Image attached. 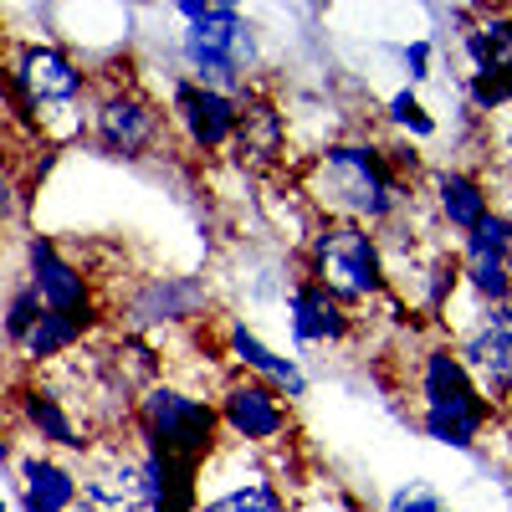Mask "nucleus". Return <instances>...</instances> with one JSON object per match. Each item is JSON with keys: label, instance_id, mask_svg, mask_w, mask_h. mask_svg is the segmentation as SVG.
<instances>
[{"label": "nucleus", "instance_id": "nucleus-1", "mask_svg": "<svg viewBox=\"0 0 512 512\" xmlns=\"http://www.w3.org/2000/svg\"><path fill=\"white\" fill-rule=\"evenodd\" d=\"M303 195L323 221L384 226L415 200L410 180L395 175L390 154L364 139H333L303 164Z\"/></svg>", "mask_w": 512, "mask_h": 512}, {"label": "nucleus", "instance_id": "nucleus-2", "mask_svg": "<svg viewBox=\"0 0 512 512\" xmlns=\"http://www.w3.org/2000/svg\"><path fill=\"white\" fill-rule=\"evenodd\" d=\"M415 390H420V415H415L420 436L446 446V451L472 456L482 446V436L502 420V405H492L482 395V384L461 364L456 344H431L420 354Z\"/></svg>", "mask_w": 512, "mask_h": 512}, {"label": "nucleus", "instance_id": "nucleus-3", "mask_svg": "<svg viewBox=\"0 0 512 512\" xmlns=\"http://www.w3.org/2000/svg\"><path fill=\"white\" fill-rule=\"evenodd\" d=\"M128 425H134V436H139V451L195 466V472H205L210 456L226 446L216 400L185 390V384H169V379H154L149 390L134 395V420Z\"/></svg>", "mask_w": 512, "mask_h": 512}, {"label": "nucleus", "instance_id": "nucleus-4", "mask_svg": "<svg viewBox=\"0 0 512 512\" xmlns=\"http://www.w3.org/2000/svg\"><path fill=\"white\" fill-rule=\"evenodd\" d=\"M175 16L180 31V62L190 67V82L210 93H246V72L256 67V31L236 6H205V0H180Z\"/></svg>", "mask_w": 512, "mask_h": 512}, {"label": "nucleus", "instance_id": "nucleus-5", "mask_svg": "<svg viewBox=\"0 0 512 512\" xmlns=\"http://www.w3.org/2000/svg\"><path fill=\"white\" fill-rule=\"evenodd\" d=\"M308 277L323 282L338 303H379L390 292V267H384V246L369 226L354 221H318L308 236Z\"/></svg>", "mask_w": 512, "mask_h": 512}, {"label": "nucleus", "instance_id": "nucleus-6", "mask_svg": "<svg viewBox=\"0 0 512 512\" xmlns=\"http://www.w3.org/2000/svg\"><path fill=\"white\" fill-rule=\"evenodd\" d=\"M88 134H93L98 154L123 159V164H139V159L159 154V144H164V113H159V103L144 88L118 82V88H103L93 98Z\"/></svg>", "mask_w": 512, "mask_h": 512}, {"label": "nucleus", "instance_id": "nucleus-7", "mask_svg": "<svg viewBox=\"0 0 512 512\" xmlns=\"http://www.w3.org/2000/svg\"><path fill=\"white\" fill-rule=\"evenodd\" d=\"M216 415H221V436H231V446H246L256 456L277 451L292 436V400L251 374H231L221 384Z\"/></svg>", "mask_w": 512, "mask_h": 512}, {"label": "nucleus", "instance_id": "nucleus-8", "mask_svg": "<svg viewBox=\"0 0 512 512\" xmlns=\"http://www.w3.org/2000/svg\"><path fill=\"white\" fill-rule=\"evenodd\" d=\"M93 466L77 482V507L72 512H149V482L139 451H128L123 441H98Z\"/></svg>", "mask_w": 512, "mask_h": 512}, {"label": "nucleus", "instance_id": "nucleus-9", "mask_svg": "<svg viewBox=\"0 0 512 512\" xmlns=\"http://www.w3.org/2000/svg\"><path fill=\"white\" fill-rule=\"evenodd\" d=\"M26 282L36 287L47 313H72V318H103L93 303V277L82 272L72 256L52 236H31L26 241Z\"/></svg>", "mask_w": 512, "mask_h": 512}, {"label": "nucleus", "instance_id": "nucleus-10", "mask_svg": "<svg viewBox=\"0 0 512 512\" xmlns=\"http://www.w3.org/2000/svg\"><path fill=\"white\" fill-rule=\"evenodd\" d=\"M236 113H241V98L231 93H210L190 77H175L169 82V118L185 134V144L195 154H221L231 149V134H236Z\"/></svg>", "mask_w": 512, "mask_h": 512}, {"label": "nucleus", "instance_id": "nucleus-11", "mask_svg": "<svg viewBox=\"0 0 512 512\" xmlns=\"http://www.w3.org/2000/svg\"><path fill=\"white\" fill-rule=\"evenodd\" d=\"M461 364L472 369L492 405H512V303L487 308L456 344Z\"/></svg>", "mask_w": 512, "mask_h": 512}, {"label": "nucleus", "instance_id": "nucleus-12", "mask_svg": "<svg viewBox=\"0 0 512 512\" xmlns=\"http://www.w3.org/2000/svg\"><path fill=\"white\" fill-rule=\"evenodd\" d=\"M236 169L246 175H272L287 154V113L277 103H267L262 93H241V113H236V134H231V149Z\"/></svg>", "mask_w": 512, "mask_h": 512}, {"label": "nucleus", "instance_id": "nucleus-13", "mask_svg": "<svg viewBox=\"0 0 512 512\" xmlns=\"http://www.w3.org/2000/svg\"><path fill=\"white\" fill-rule=\"evenodd\" d=\"M16 415L31 436H41V446H57V451H72V456H88L98 446V436L72 415V405L52 390L47 379H26L16 390Z\"/></svg>", "mask_w": 512, "mask_h": 512}, {"label": "nucleus", "instance_id": "nucleus-14", "mask_svg": "<svg viewBox=\"0 0 512 512\" xmlns=\"http://www.w3.org/2000/svg\"><path fill=\"white\" fill-rule=\"evenodd\" d=\"M287 328L303 349H333L354 333V313L338 303L323 282L297 277L292 292H287Z\"/></svg>", "mask_w": 512, "mask_h": 512}, {"label": "nucleus", "instance_id": "nucleus-15", "mask_svg": "<svg viewBox=\"0 0 512 512\" xmlns=\"http://www.w3.org/2000/svg\"><path fill=\"white\" fill-rule=\"evenodd\" d=\"M77 466L52 451L16 456V502L21 512H72L77 507Z\"/></svg>", "mask_w": 512, "mask_h": 512}, {"label": "nucleus", "instance_id": "nucleus-16", "mask_svg": "<svg viewBox=\"0 0 512 512\" xmlns=\"http://www.w3.org/2000/svg\"><path fill=\"white\" fill-rule=\"evenodd\" d=\"M205 308V287L195 277H149L139 287V297L128 303V333L144 328H175V323H195Z\"/></svg>", "mask_w": 512, "mask_h": 512}, {"label": "nucleus", "instance_id": "nucleus-17", "mask_svg": "<svg viewBox=\"0 0 512 512\" xmlns=\"http://www.w3.org/2000/svg\"><path fill=\"white\" fill-rule=\"evenodd\" d=\"M226 359H231L241 374H251V379H267L272 390H282L292 405L308 400V374H303V364L287 359V354H277V349H267L241 318L226 323Z\"/></svg>", "mask_w": 512, "mask_h": 512}, {"label": "nucleus", "instance_id": "nucleus-18", "mask_svg": "<svg viewBox=\"0 0 512 512\" xmlns=\"http://www.w3.org/2000/svg\"><path fill=\"white\" fill-rule=\"evenodd\" d=\"M103 318H72V313H47L41 308V318L31 323V333L21 338V359L26 364H36V369H47V364H57V359H67V354H77L82 344L93 338V328H98Z\"/></svg>", "mask_w": 512, "mask_h": 512}, {"label": "nucleus", "instance_id": "nucleus-19", "mask_svg": "<svg viewBox=\"0 0 512 512\" xmlns=\"http://www.w3.org/2000/svg\"><path fill=\"white\" fill-rule=\"evenodd\" d=\"M436 190V221L451 226V231H477L487 221V210H492V195L477 175H466V169H441V175L431 180Z\"/></svg>", "mask_w": 512, "mask_h": 512}, {"label": "nucleus", "instance_id": "nucleus-20", "mask_svg": "<svg viewBox=\"0 0 512 512\" xmlns=\"http://www.w3.org/2000/svg\"><path fill=\"white\" fill-rule=\"evenodd\" d=\"M200 512H287V497L272 482L267 466H256V472L241 477L236 487H226L216 497H200Z\"/></svg>", "mask_w": 512, "mask_h": 512}, {"label": "nucleus", "instance_id": "nucleus-21", "mask_svg": "<svg viewBox=\"0 0 512 512\" xmlns=\"http://www.w3.org/2000/svg\"><path fill=\"white\" fill-rule=\"evenodd\" d=\"M461 52H466V62H472V72L507 67V62H512V11L482 16L472 31L461 36Z\"/></svg>", "mask_w": 512, "mask_h": 512}, {"label": "nucleus", "instance_id": "nucleus-22", "mask_svg": "<svg viewBox=\"0 0 512 512\" xmlns=\"http://www.w3.org/2000/svg\"><path fill=\"white\" fill-rule=\"evenodd\" d=\"M466 98H472L477 113H502L512 108V62L507 67H487L466 77Z\"/></svg>", "mask_w": 512, "mask_h": 512}, {"label": "nucleus", "instance_id": "nucleus-23", "mask_svg": "<svg viewBox=\"0 0 512 512\" xmlns=\"http://www.w3.org/2000/svg\"><path fill=\"white\" fill-rule=\"evenodd\" d=\"M461 256H512V216L507 210H487V221L461 236Z\"/></svg>", "mask_w": 512, "mask_h": 512}, {"label": "nucleus", "instance_id": "nucleus-24", "mask_svg": "<svg viewBox=\"0 0 512 512\" xmlns=\"http://www.w3.org/2000/svg\"><path fill=\"white\" fill-rule=\"evenodd\" d=\"M384 118H390V128H400V134H410V139H431V134H436V118L425 113V103H420L415 88L390 93V103H384Z\"/></svg>", "mask_w": 512, "mask_h": 512}, {"label": "nucleus", "instance_id": "nucleus-25", "mask_svg": "<svg viewBox=\"0 0 512 512\" xmlns=\"http://www.w3.org/2000/svg\"><path fill=\"white\" fill-rule=\"evenodd\" d=\"M384 512H456V507L441 497V487H436V482L410 477V482H400L390 497H384Z\"/></svg>", "mask_w": 512, "mask_h": 512}, {"label": "nucleus", "instance_id": "nucleus-26", "mask_svg": "<svg viewBox=\"0 0 512 512\" xmlns=\"http://www.w3.org/2000/svg\"><path fill=\"white\" fill-rule=\"evenodd\" d=\"M36 318H41V297H36L31 282H21V287L6 297V323H0V328H6V344H21Z\"/></svg>", "mask_w": 512, "mask_h": 512}, {"label": "nucleus", "instance_id": "nucleus-27", "mask_svg": "<svg viewBox=\"0 0 512 512\" xmlns=\"http://www.w3.org/2000/svg\"><path fill=\"white\" fill-rule=\"evenodd\" d=\"M21 210V185H16V169H11V154H0V231L16 221Z\"/></svg>", "mask_w": 512, "mask_h": 512}, {"label": "nucleus", "instance_id": "nucleus-28", "mask_svg": "<svg viewBox=\"0 0 512 512\" xmlns=\"http://www.w3.org/2000/svg\"><path fill=\"white\" fill-rule=\"evenodd\" d=\"M431 52H436V47H431L425 36H420V41H410V47L400 52V62H405V77H410V88H415V82H425V77H431Z\"/></svg>", "mask_w": 512, "mask_h": 512}, {"label": "nucleus", "instance_id": "nucleus-29", "mask_svg": "<svg viewBox=\"0 0 512 512\" xmlns=\"http://www.w3.org/2000/svg\"><path fill=\"white\" fill-rule=\"evenodd\" d=\"M0 461H16V446H11V415L0 410Z\"/></svg>", "mask_w": 512, "mask_h": 512}, {"label": "nucleus", "instance_id": "nucleus-30", "mask_svg": "<svg viewBox=\"0 0 512 512\" xmlns=\"http://www.w3.org/2000/svg\"><path fill=\"white\" fill-rule=\"evenodd\" d=\"M0 512H11V502H6V497H0Z\"/></svg>", "mask_w": 512, "mask_h": 512}, {"label": "nucleus", "instance_id": "nucleus-31", "mask_svg": "<svg viewBox=\"0 0 512 512\" xmlns=\"http://www.w3.org/2000/svg\"><path fill=\"white\" fill-rule=\"evenodd\" d=\"M507 277H512V256H507Z\"/></svg>", "mask_w": 512, "mask_h": 512}, {"label": "nucleus", "instance_id": "nucleus-32", "mask_svg": "<svg viewBox=\"0 0 512 512\" xmlns=\"http://www.w3.org/2000/svg\"><path fill=\"white\" fill-rule=\"evenodd\" d=\"M507 472H512V456H507Z\"/></svg>", "mask_w": 512, "mask_h": 512}]
</instances>
